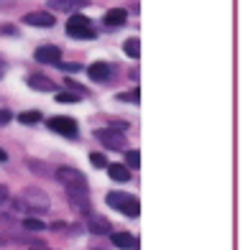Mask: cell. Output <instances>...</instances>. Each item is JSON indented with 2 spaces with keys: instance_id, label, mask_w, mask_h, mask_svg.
<instances>
[{
  "instance_id": "6da1fadb",
  "label": "cell",
  "mask_w": 248,
  "mask_h": 250,
  "mask_svg": "<svg viewBox=\"0 0 248 250\" xmlns=\"http://www.w3.org/2000/svg\"><path fill=\"white\" fill-rule=\"evenodd\" d=\"M18 209H31V212H46L51 207V199L46 197V191L39 187H28L21 191V199L16 204Z\"/></svg>"
},
{
  "instance_id": "52a82bcc",
  "label": "cell",
  "mask_w": 248,
  "mask_h": 250,
  "mask_svg": "<svg viewBox=\"0 0 248 250\" xmlns=\"http://www.w3.org/2000/svg\"><path fill=\"white\" fill-rule=\"evenodd\" d=\"M67 197H69V202H72V207H74L77 212H82V214H87V212H92V207H90V197H87V189L67 187Z\"/></svg>"
},
{
  "instance_id": "7a4b0ae2",
  "label": "cell",
  "mask_w": 248,
  "mask_h": 250,
  "mask_svg": "<svg viewBox=\"0 0 248 250\" xmlns=\"http://www.w3.org/2000/svg\"><path fill=\"white\" fill-rule=\"evenodd\" d=\"M105 202L110 204L113 209L123 212L126 217H138V212H141L138 199L133 197V194H126V191H110V194L105 197Z\"/></svg>"
},
{
  "instance_id": "5b68a950",
  "label": "cell",
  "mask_w": 248,
  "mask_h": 250,
  "mask_svg": "<svg viewBox=\"0 0 248 250\" xmlns=\"http://www.w3.org/2000/svg\"><path fill=\"white\" fill-rule=\"evenodd\" d=\"M56 181L64 184V187L87 189V176L80 171V168H72V166H59V168H56Z\"/></svg>"
},
{
  "instance_id": "e0dca14e",
  "label": "cell",
  "mask_w": 248,
  "mask_h": 250,
  "mask_svg": "<svg viewBox=\"0 0 248 250\" xmlns=\"http://www.w3.org/2000/svg\"><path fill=\"white\" fill-rule=\"evenodd\" d=\"M18 123L36 125V123H41V112L39 110H26V112H21V115H18Z\"/></svg>"
},
{
  "instance_id": "9a60e30c",
  "label": "cell",
  "mask_w": 248,
  "mask_h": 250,
  "mask_svg": "<svg viewBox=\"0 0 248 250\" xmlns=\"http://www.w3.org/2000/svg\"><path fill=\"white\" fill-rule=\"evenodd\" d=\"M105 168H108V174H110L113 181H128L131 179V168H126L123 164H108Z\"/></svg>"
},
{
  "instance_id": "8992f818",
  "label": "cell",
  "mask_w": 248,
  "mask_h": 250,
  "mask_svg": "<svg viewBox=\"0 0 248 250\" xmlns=\"http://www.w3.org/2000/svg\"><path fill=\"white\" fill-rule=\"evenodd\" d=\"M46 125H49V130L64 135V138H74V135L80 133V128H77V120H74V118H67V115H54V118H49Z\"/></svg>"
},
{
  "instance_id": "d4e9b609",
  "label": "cell",
  "mask_w": 248,
  "mask_h": 250,
  "mask_svg": "<svg viewBox=\"0 0 248 250\" xmlns=\"http://www.w3.org/2000/svg\"><path fill=\"white\" fill-rule=\"evenodd\" d=\"M10 120H13V112H10V110H0V125H8Z\"/></svg>"
},
{
  "instance_id": "cb8c5ba5",
  "label": "cell",
  "mask_w": 248,
  "mask_h": 250,
  "mask_svg": "<svg viewBox=\"0 0 248 250\" xmlns=\"http://www.w3.org/2000/svg\"><path fill=\"white\" fill-rule=\"evenodd\" d=\"M56 66H59V69H64V72H82L80 64H64V62H59Z\"/></svg>"
},
{
  "instance_id": "d6986e66",
  "label": "cell",
  "mask_w": 248,
  "mask_h": 250,
  "mask_svg": "<svg viewBox=\"0 0 248 250\" xmlns=\"http://www.w3.org/2000/svg\"><path fill=\"white\" fill-rule=\"evenodd\" d=\"M126 168H138L141 166V153L138 151H126Z\"/></svg>"
},
{
  "instance_id": "9c48e42d",
  "label": "cell",
  "mask_w": 248,
  "mask_h": 250,
  "mask_svg": "<svg viewBox=\"0 0 248 250\" xmlns=\"http://www.w3.org/2000/svg\"><path fill=\"white\" fill-rule=\"evenodd\" d=\"M54 16L51 13H46V10H39V13H28V16H23V23H28V26H39V28H51L54 26Z\"/></svg>"
},
{
  "instance_id": "5bb4252c",
  "label": "cell",
  "mask_w": 248,
  "mask_h": 250,
  "mask_svg": "<svg viewBox=\"0 0 248 250\" xmlns=\"http://www.w3.org/2000/svg\"><path fill=\"white\" fill-rule=\"evenodd\" d=\"M126 21H128V13L123 8H113L105 13V26L110 28H120V26H126Z\"/></svg>"
},
{
  "instance_id": "30bf717a",
  "label": "cell",
  "mask_w": 248,
  "mask_h": 250,
  "mask_svg": "<svg viewBox=\"0 0 248 250\" xmlns=\"http://www.w3.org/2000/svg\"><path fill=\"white\" fill-rule=\"evenodd\" d=\"M87 230L92 235H108L110 232V222L105 217H100V214L87 212Z\"/></svg>"
},
{
  "instance_id": "ffe728a7",
  "label": "cell",
  "mask_w": 248,
  "mask_h": 250,
  "mask_svg": "<svg viewBox=\"0 0 248 250\" xmlns=\"http://www.w3.org/2000/svg\"><path fill=\"white\" fill-rule=\"evenodd\" d=\"M23 227H26V230H31V232H41L46 225H44L39 217H26V220H23Z\"/></svg>"
},
{
  "instance_id": "ba28073f",
  "label": "cell",
  "mask_w": 248,
  "mask_h": 250,
  "mask_svg": "<svg viewBox=\"0 0 248 250\" xmlns=\"http://www.w3.org/2000/svg\"><path fill=\"white\" fill-rule=\"evenodd\" d=\"M33 59L41 62V64H54L56 66V64L62 62V51H59V46H54V43H44V46L36 49Z\"/></svg>"
},
{
  "instance_id": "ac0fdd59",
  "label": "cell",
  "mask_w": 248,
  "mask_h": 250,
  "mask_svg": "<svg viewBox=\"0 0 248 250\" xmlns=\"http://www.w3.org/2000/svg\"><path fill=\"white\" fill-rule=\"evenodd\" d=\"M123 51H126L131 59H138V56H141V43H138V39H128L126 43H123Z\"/></svg>"
},
{
  "instance_id": "603a6c76",
  "label": "cell",
  "mask_w": 248,
  "mask_h": 250,
  "mask_svg": "<svg viewBox=\"0 0 248 250\" xmlns=\"http://www.w3.org/2000/svg\"><path fill=\"white\" fill-rule=\"evenodd\" d=\"M138 89H133V92H120V95H115V100H120V102H138Z\"/></svg>"
},
{
  "instance_id": "484cf974",
  "label": "cell",
  "mask_w": 248,
  "mask_h": 250,
  "mask_svg": "<svg viewBox=\"0 0 248 250\" xmlns=\"http://www.w3.org/2000/svg\"><path fill=\"white\" fill-rule=\"evenodd\" d=\"M8 197H10V194H8V189H5L3 184H0V204H5V202H8Z\"/></svg>"
},
{
  "instance_id": "2e32d148",
  "label": "cell",
  "mask_w": 248,
  "mask_h": 250,
  "mask_svg": "<svg viewBox=\"0 0 248 250\" xmlns=\"http://www.w3.org/2000/svg\"><path fill=\"white\" fill-rule=\"evenodd\" d=\"M80 5H85V0H49V8L54 10H74Z\"/></svg>"
},
{
  "instance_id": "83f0119b",
  "label": "cell",
  "mask_w": 248,
  "mask_h": 250,
  "mask_svg": "<svg viewBox=\"0 0 248 250\" xmlns=\"http://www.w3.org/2000/svg\"><path fill=\"white\" fill-rule=\"evenodd\" d=\"M67 87H72V89H77V95H85V87H80L77 82H67Z\"/></svg>"
},
{
  "instance_id": "4fadbf2b",
  "label": "cell",
  "mask_w": 248,
  "mask_h": 250,
  "mask_svg": "<svg viewBox=\"0 0 248 250\" xmlns=\"http://www.w3.org/2000/svg\"><path fill=\"white\" fill-rule=\"evenodd\" d=\"M87 74L92 82H108L110 79V66L105 62H95L92 66H87Z\"/></svg>"
},
{
  "instance_id": "277c9868",
  "label": "cell",
  "mask_w": 248,
  "mask_h": 250,
  "mask_svg": "<svg viewBox=\"0 0 248 250\" xmlns=\"http://www.w3.org/2000/svg\"><path fill=\"white\" fill-rule=\"evenodd\" d=\"M92 135L105 146V148H110V151H126V143H128L126 135H123V130L113 128V125H110V128H97Z\"/></svg>"
},
{
  "instance_id": "8fae6325",
  "label": "cell",
  "mask_w": 248,
  "mask_h": 250,
  "mask_svg": "<svg viewBox=\"0 0 248 250\" xmlns=\"http://www.w3.org/2000/svg\"><path fill=\"white\" fill-rule=\"evenodd\" d=\"M110 240H113V245L120 248V250H136L138 248V240L131 232H113Z\"/></svg>"
},
{
  "instance_id": "4316f807",
  "label": "cell",
  "mask_w": 248,
  "mask_h": 250,
  "mask_svg": "<svg viewBox=\"0 0 248 250\" xmlns=\"http://www.w3.org/2000/svg\"><path fill=\"white\" fill-rule=\"evenodd\" d=\"M28 250H54V248H49L46 243H36V245H31Z\"/></svg>"
},
{
  "instance_id": "7c38bea8",
  "label": "cell",
  "mask_w": 248,
  "mask_h": 250,
  "mask_svg": "<svg viewBox=\"0 0 248 250\" xmlns=\"http://www.w3.org/2000/svg\"><path fill=\"white\" fill-rule=\"evenodd\" d=\"M28 87L31 89H39V92H56V82H51V79L44 77V74L28 77Z\"/></svg>"
},
{
  "instance_id": "7402d4cb",
  "label": "cell",
  "mask_w": 248,
  "mask_h": 250,
  "mask_svg": "<svg viewBox=\"0 0 248 250\" xmlns=\"http://www.w3.org/2000/svg\"><path fill=\"white\" fill-rule=\"evenodd\" d=\"M56 102H64V105H74V102H80V100H77L74 92H56Z\"/></svg>"
},
{
  "instance_id": "44dd1931",
  "label": "cell",
  "mask_w": 248,
  "mask_h": 250,
  "mask_svg": "<svg viewBox=\"0 0 248 250\" xmlns=\"http://www.w3.org/2000/svg\"><path fill=\"white\" fill-rule=\"evenodd\" d=\"M90 164H92L95 168H105L110 161H108V158H105L103 153H90Z\"/></svg>"
},
{
  "instance_id": "f1b7e54d",
  "label": "cell",
  "mask_w": 248,
  "mask_h": 250,
  "mask_svg": "<svg viewBox=\"0 0 248 250\" xmlns=\"http://www.w3.org/2000/svg\"><path fill=\"white\" fill-rule=\"evenodd\" d=\"M5 161H8V153H5L3 148H0V164H5Z\"/></svg>"
},
{
  "instance_id": "3957f363",
  "label": "cell",
  "mask_w": 248,
  "mask_h": 250,
  "mask_svg": "<svg viewBox=\"0 0 248 250\" xmlns=\"http://www.w3.org/2000/svg\"><path fill=\"white\" fill-rule=\"evenodd\" d=\"M67 36L90 41V39H95V36H97V31L92 28V23H90V18H87V16L77 13V16H72L69 21H67Z\"/></svg>"
}]
</instances>
